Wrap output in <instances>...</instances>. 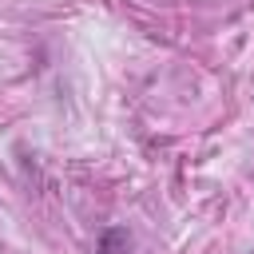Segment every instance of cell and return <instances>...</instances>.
Segmentation results:
<instances>
[{
	"label": "cell",
	"mask_w": 254,
	"mask_h": 254,
	"mask_svg": "<svg viewBox=\"0 0 254 254\" xmlns=\"http://www.w3.org/2000/svg\"><path fill=\"white\" fill-rule=\"evenodd\" d=\"M95 254H131V234H127L123 226L103 230V238H99V250H95Z\"/></svg>",
	"instance_id": "obj_1"
}]
</instances>
